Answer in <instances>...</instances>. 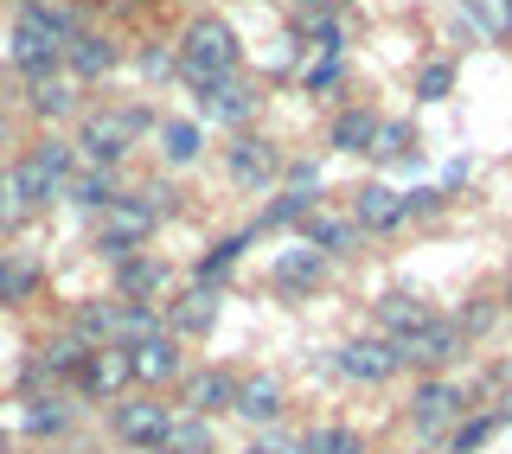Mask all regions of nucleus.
Wrapping results in <instances>:
<instances>
[{
    "label": "nucleus",
    "mask_w": 512,
    "mask_h": 454,
    "mask_svg": "<svg viewBox=\"0 0 512 454\" xmlns=\"http://www.w3.org/2000/svg\"><path fill=\"white\" fill-rule=\"evenodd\" d=\"M378 122H384V116H372V109H340V116H333V128H327V148H340V154H372Z\"/></svg>",
    "instance_id": "30"
},
{
    "label": "nucleus",
    "mask_w": 512,
    "mask_h": 454,
    "mask_svg": "<svg viewBox=\"0 0 512 454\" xmlns=\"http://www.w3.org/2000/svg\"><path fill=\"white\" fill-rule=\"evenodd\" d=\"M20 7H45V0H20Z\"/></svg>",
    "instance_id": "51"
},
{
    "label": "nucleus",
    "mask_w": 512,
    "mask_h": 454,
    "mask_svg": "<svg viewBox=\"0 0 512 454\" xmlns=\"http://www.w3.org/2000/svg\"><path fill=\"white\" fill-rule=\"evenodd\" d=\"M429 314H436V307H429L423 295H410V288H384V295L372 301V327H378L384 339H410Z\"/></svg>",
    "instance_id": "22"
},
{
    "label": "nucleus",
    "mask_w": 512,
    "mask_h": 454,
    "mask_svg": "<svg viewBox=\"0 0 512 454\" xmlns=\"http://www.w3.org/2000/svg\"><path fill=\"white\" fill-rule=\"evenodd\" d=\"M224 173H231V186H244V192L276 186V180H282V154H276V141H269V135H250V128H237L231 148H224Z\"/></svg>",
    "instance_id": "6"
},
{
    "label": "nucleus",
    "mask_w": 512,
    "mask_h": 454,
    "mask_svg": "<svg viewBox=\"0 0 512 454\" xmlns=\"http://www.w3.org/2000/svg\"><path fill=\"white\" fill-rule=\"evenodd\" d=\"M0 148H13V122L7 116H0Z\"/></svg>",
    "instance_id": "46"
},
{
    "label": "nucleus",
    "mask_w": 512,
    "mask_h": 454,
    "mask_svg": "<svg viewBox=\"0 0 512 454\" xmlns=\"http://www.w3.org/2000/svg\"><path fill=\"white\" fill-rule=\"evenodd\" d=\"M282 410H288V384H282V371H244V378H237V403H231L237 423H250V429H276V423H282Z\"/></svg>",
    "instance_id": "10"
},
{
    "label": "nucleus",
    "mask_w": 512,
    "mask_h": 454,
    "mask_svg": "<svg viewBox=\"0 0 512 454\" xmlns=\"http://www.w3.org/2000/svg\"><path fill=\"white\" fill-rule=\"evenodd\" d=\"M506 307H512V288H506Z\"/></svg>",
    "instance_id": "52"
},
{
    "label": "nucleus",
    "mask_w": 512,
    "mask_h": 454,
    "mask_svg": "<svg viewBox=\"0 0 512 454\" xmlns=\"http://www.w3.org/2000/svg\"><path fill=\"white\" fill-rule=\"evenodd\" d=\"M77 391H84L90 403H122L128 384H135V365H128V346H90L84 371H77Z\"/></svg>",
    "instance_id": "12"
},
{
    "label": "nucleus",
    "mask_w": 512,
    "mask_h": 454,
    "mask_svg": "<svg viewBox=\"0 0 512 454\" xmlns=\"http://www.w3.org/2000/svg\"><path fill=\"white\" fill-rule=\"evenodd\" d=\"M493 435H500V416H493V410H468L455 429L442 435V454H480Z\"/></svg>",
    "instance_id": "34"
},
{
    "label": "nucleus",
    "mask_w": 512,
    "mask_h": 454,
    "mask_svg": "<svg viewBox=\"0 0 512 454\" xmlns=\"http://www.w3.org/2000/svg\"><path fill=\"white\" fill-rule=\"evenodd\" d=\"M154 231H160V212L148 205V192H122V199L96 218V256H103V263H122V256L148 250Z\"/></svg>",
    "instance_id": "3"
},
{
    "label": "nucleus",
    "mask_w": 512,
    "mask_h": 454,
    "mask_svg": "<svg viewBox=\"0 0 512 454\" xmlns=\"http://www.w3.org/2000/svg\"><path fill=\"white\" fill-rule=\"evenodd\" d=\"M77 416H84V403H71L64 391H32L26 410H20V429L32 442H58V435L77 429Z\"/></svg>",
    "instance_id": "17"
},
{
    "label": "nucleus",
    "mask_w": 512,
    "mask_h": 454,
    "mask_svg": "<svg viewBox=\"0 0 512 454\" xmlns=\"http://www.w3.org/2000/svg\"><path fill=\"white\" fill-rule=\"evenodd\" d=\"M122 64V45L109 39V32H77L71 45H64V71L77 77V84H90V77H109Z\"/></svg>",
    "instance_id": "23"
},
{
    "label": "nucleus",
    "mask_w": 512,
    "mask_h": 454,
    "mask_svg": "<svg viewBox=\"0 0 512 454\" xmlns=\"http://www.w3.org/2000/svg\"><path fill=\"white\" fill-rule=\"evenodd\" d=\"M0 454H13V435L7 429H0Z\"/></svg>",
    "instance_id": "48"
},
{
    "label": "nucleus",
    "mask_w": 512,
    "mask_h": 454,
    "mask_svg": "<svg viewBox=\"0 0 512 454\" xmlns=\"http://www.w3.org/2000/svg\"><path fill=\"white\" fill-rule=\"evenodd\" d=\"M404 205H410V218H436L448 205V186H416V192H404Z\"/></svg>",
    "instance_id": "41"
},
{
    "label": "nucleus",
    "mask_w": 512,
    "mask_h": 454,
    "mask_svg": "<svg viewBox=\"0 0 512 454\" xmlns=\"http://www.w3.org/2000/svg\"><path fill=\"white\" fill-rule=\"evenodd\" d=\"M416 454H442V448H436V442H423V448H416Z\"/></svg>",
    "instance_id": "49"
},
{
    "label": "nucleus",
    "mask_w": 512,
    "mask_h": 454,
    "mask_svg": "<svg viewBox=\"0 0 512 454\" xmlns=\"http://www.w3.org/2000/svg\"><path fill=\"white\" fill-rule=\"evenodd\" d=\"M244 250H250V231H231V237H218L212 250L199 256V263H192V282L199 288H224L237 275V263H244Z\"/></svg>",
    "instance_id": "27"
},
{
    "label": "nucleus",
    "mask_w": 512,
    "mask_h": 454,
    "mask_svg": "<svg viewBox=\"0 0 512 454\" xmlns=\"http://www.w3.org/2000/svg\"><path fill=\"white\" fill-rule=\"evenodd\" d=\"M301 448L308 454H365V435L346 429V423H320V429L301 435Z\"/></svg>",
    "instance_id": "35"
},
{
    "label": "nucleus",
    "mask_w": 512,
    "mask_h": 454,
    "mask_svg": "<svg viewBox=\"0 0 512 454\" xmlns=\"http://www.w3.org/2000/svg\"><path fill=\"white\" fill-rule=\"evenodd\" d=\"M199 109H205L212 122H224V128L237 135L244 122H256V109H263V96H256V84H244L237 71H224V77H212V84L199 90Z\"/></svg>",
    "instance_id": "16"
},
{
    "label": "nucleus",
    "mask_w": 512,
    "mask_h": 454,
    "mask_svg": "<svg viewBox=\"0 0 512 454\" xmlns=\"http://www.w3.org/2000/svg\"><path fill=\"white\" fill-rule=\"evenodd\" d=\"M58 454H71V448H58Z\"/></svg>",
    "instance_id": "53"
},
{
    "label": "nucleus",
    "mask_w": 512,
    "mask_h": 454,
    "mask_svg": "<svg viewBox=\"0 0 512 454\" xmlns=\"http://www.w3.org/2000/svg\"><path fill=\"white\" fill-rule=\"evenodd\" d=\"M231 403H237V371L231 365L186 371V410L192 416H231Z\"/></svg>",
    "instance_id": "19"
},
{
    "label": "nucleus",
    "mask_w": 512,
    "mask_h": 454,
    "mask_svg": "<svg viewBox=\"0 0 512 454\" xmlns=\"http://www.w3.org/2000/svg\"><path fill=\"white\" fill-rule=\"evenodd\" d=\"M314 212H320V192H282V199H269L263 212H256L250 237H263V231H301Z\"/></svg>",
    "instance_id": "28"
},
{
    "label": "nucleus",
    "mask_w": 512,
    "mask_h": 454,
    "mask_svg": "<svg viewBox=\"0 0 512 454\" xmlns=\"http://www.w3.org/2000/svg\"><path fill=\"white\" fill-rule=\"evenodd\" d=\"M218 448V429H212V416H192V410H180L167 423V448L160 454H212Z\"/></svg>",
    "instance_id": "32"
},
{
    "label": "nucleus",
    "mask_w": 512,
    "mask_h": 454,
    "mask_svg": "<svg viewBox=\"0 0 512 454\" xmlns=\"http://www.w3.org/2000/svg\"><path fill=\"white\" fill-rule=\"evenodd\" d=\"M77 109H84V84H77L71 71H45V77H26V116L32 122H45V128H58V122H71Z\"/></svg>",
    "instance_id": "11"
},
{
    "label": "nucleus",
    "mask_w": 512,
    "mask_h": 454,
    "mask_svg": "<svg viewBox=\"0 0 512 454\" xmlns=\"http://www.w3.org/2000/svg\"><path fill=\"white\" fill-rule=\"evenodd\" d=\"M237 71V26L218 20V13H199V20H186L180 32V84L199 96L212 77Z\"/></svg>",
    "instance_id": "2"
},
{
    "label": "nucleus",
    "mask_w": 512,
    "mask_h": 454,
    "mask_svg": "<svg viewBox=\"0 0 512 454\" xmlns=\"http://www.w3.org/2000/svg\"><path fill=\"white\" fill-rule=\"evenodd\" d=\"M333 275V256H320L314 243H282L276 263H269V282L282 288V295H320Z\"/></svg>",
    "instance_id": "14"
},
{
    "label": "nucleus",
    "mask_w": 512,
    "mask_h": 454,
    "mask_svg": "<svg viewBox=\"0 0 512 454\" xmlns=\"http://www.w3.org/2000/svg\"><path fill=\"white\" fill-rule=\"evenodd\" d=\"M506 26H512V20H506Z\"/></svg>",
    "instance_id": "54"
},
{
    "label": "nucleus",
    "mask_w": 512,
    "mask_h": 454,
    "mask_svg": "<svg viewBox=\"0 0 512 454\" xmlns=\"http://www.w3.org/2000/svg\"><path fill=\"white\" fill-rule=\"evenodd\" d=\"M500 314H506V307L493 301V295H474V301L455 314V327H461V339H480V333H493V320H500Z\"/></svg>",
    "instance_id": "39"
},
{
    "label": "nucleus",
    "mask_w": 512,
    "mask_h": 454,
    "mask_svg": "<svg viewBox=\"0 0 512 454\" xmlns=\"http://www.w3.org/2000/svg\"><path fill=\"white\" fill-rule=\"evenodd\" d=\"M288 192H320V167H314V160H295V167H288Z\"/></svg>",
    "instance_id": "43"
},
{
    "label": "nucleus",
    "mask_w": 512,
    "mask_h": 454,
    "mask_svg": "<svg viewBox=\"0 0 512 454\" xmlns=\"http://www.w3.org/2000/svg\"><path fill=\"white\" fill-rule=\"evenodd\" d=\"M493 416H500V429L512 423V391H506V403H500V410H493Z\"/></svg>",
    "instance_id": "45"
},
{
    "label": "nucleus",
    "mask_w": 512,
    "mask_h": 454,
    "mask_svg": "<svg viewBox=\"0 0 512 454\" xmlns=\"http://www.w3.org/2000/svg\"><path fill=\"white\" fill-rule=\"evenodd\" d=\"M468 410H474V391H461V384H448V378H423L416 397H410V429L423 435V442H442Z\"/></svg>",
    "instance_id": "5"
},
{
    "label": "nucleus",
    "mask_w": 512,
    "mask_h": 454,
    "mask_svg": "<svg viewBox=\"0 0 512 454\" xmlns=\"http://www.w3.org/2000/svg\"><path fill=\"white\" fill-rule=\"evenodd\" d=\"M128 365H135V384H148V391H160V384L186 378V339L173 333H148L128 346Z\"/></svg>",
    "instance_id": "15"
},
{
    "label": "nucleus",
    "mask_w": 512,
    "mask_h": 454,
    "mask_svg": "<svg viewBox=\"0 0 512 454\" xmlns=\"http://www.w3.org/2000/svg\"><path fill=\"white\" fill-rule=\"evenodd\" d=\"M352 224H359L365 237H391V231H404V224H410L404 192H397L391 180H365L359 192H352Z\"/></svg>",
    "instance_id": "13"
},
{
    "label": "nucleus",
    "mask_w": 512,
    "mask_h": 454,
    "mask_svg": "<svg viewBox=\"0 0 512 454\" xmlns=\"http://www.w3.org/2000/svg\"><path fill=\"white\" fill-rule=\"evenodd\" d=\"M45 288V263L32 250H0V307H26Z\"/></svg>",
    "instance_id": "25"
},
{
    "label": "nucleus",
    "mask_w": 512,
    "mask_h": 454,
    "mask_svg": "<svg viewBox=\"0 0 512 454\" xmlns=\"http://www.w3.org/2000/svg\"><path fill=\"white\" fill-rule=\"evenodd\" d=\"M218 314H224V288L186 282V295L167 307V333H173V339H205V333L218 327Z\"/></svg>",
    "instance_id": "18"
},
{
    "label": "nucleus",
    "mask_w": 512,
    "mask_h": 454,
    "mask_svg": "<svg viewBox=\"0 0 512 454\" xmlns=\"http://www.w3.org/2000/svg\"><path fill=\"white\" fill-rule=\"evenodd\" d=\"M327 371H340V378H352V384H391L397 371H404V346L384 339V333H359V339H346V346L327 359Z\"/></svg>",
    "instance_id": "4"
},
{
    "label": "nucleus",
    "mask_w": 512,
    "mask_h": 454,
    "mask_svg": "<svg viewBox=\"0 0 512 454\" xmlns=\"http://www.w3.org/2000/svg\"><path fill=\"white\" fill-rule=\"evenodd\" d=\"M301 7H327V13H340V7H346V0H301Z\"/></svg>",
    "instance_id": "44"
},
{
    "label": "nucleus",
    "mask_w": 512,
    "mask_h": 454,
    "mask_svg": "<svg viewBox=\"0 0 512 454\" xmlns=\"http://www.w3.org/2000/svg\"><path fill=\"white\" fill-rule=\"evenodd\" d=\"M84 359H90V346H84V339H77L71 327H64V333H52V339H45V346L26 359L20 384H26V391H52V384L77 378V371H84Z\"/></svg>",
    "instance_id": "9"
},
{
    "label": "nucleus",
    "mask_w": 512,
    "mask_h": 454,
    "mask_svg": "<svg viewBox=\"0 0 512 454\" xmlns=\"http://www.w3.org/2000/svg\"><path fill=\"white\" fill-rule=\"evenodd\" d=\"M71 333L84 339V346H116V295H96L71 314Z\"/></svg>",
    "instance_id": "31"
},
{
    "label": "nucleus",
    "mask_w": 512,
    "mask_h": 454,
    "mask_svg": "<svg viewBox=\"0 0 512 454\" xmlns=\"http://www.w3.org/2000/svg\"><path fill=\"white\" fill-rule=\"evenodd\" d=\"M154 109H141V103H109V109H90L84 122H77V160L84 167H122L128 154H135V141L141 135H154Z\"/></svg>",
    "instance_id": "1"
},
{
    "label": "nucleus",
    "mask_w": 512,
    "mask_h": 454,
    "mask_svg": "<svg viewBox=\"0 0 512 454\" xmlns=\"http://www.w3.org/2000/svg\"><path fill=\"white\" fill-rule=\"evenodd\" d=\"M128 454H160V448H128Z\"/></svg>",
    "instance_id": "50"
},
{
    "label": "nucleus",
    "mask_w": 512,
    "mask_h": 454,
    "mask_svg": "<svg viewBox=\"0 0 512 454\" xmlns=\"http://www.w3.org/2000/svg\"><path fill=\"white\" fill-rule=\"evenodd\" d=\"M141 192H148V205H154L160 218H173V212H180V192H173V180H154V186H141Z\"/></svg>",
    "instance_id": "42"
},
{
    "label": "nucleus",
    "mask_w": 512,
    "mask_h": 454,
    "mask_svg": "<svg viewBox=\"0 0 512 454\" xmlns=\"http://www.w3.org/2000/svg\"><path fill=\"white\" fill-rule=\"evenodd\" d=\"M448 90H455V58H429L416 71V103H442Z\"/></svg>",
    "instance_id": "37"
},
{
    "label": "nucleus",
    "mask_w": 512,
    "mask_h": 454,
    "mask_svg": "<svg viewBox=\"0 0 512 454\" xmlns=\"http://www.w3.org/2000/svg\"><path fill=\"white\" fill-rule=\"evenodd\" d=\"M109 269H116V295L122 301H160L173 288V269L160 263V256H148V250L122 256V263H109Z\"/></svg>",
    "instance_id": "20"
},
{
    "label": "nucleus",
    "mask_w": 512,
    "mask_h": 454,
    "mask_svg": "<svg viewBox=\"0 0 512 454\" xmlns=\"http://www.w3.org/2000/svg\"><path fill=\"white\" fill-rule=\"evenodd\" d=\"M26 160H32V173H39L45 186H58V192L71 186L77 167H84V160H77V141H64V135H39V141L26 148Z\"/></svg>",
    "instance_id": "26"
},
{
    "label": "nucleus",
    "mask_w": 512,
    "mask_h": 454,
    "mask_svg": "<svg viewBox=\"0 0 512 454\" xmlns=\"http://www.w3.org/2000/svg\"><path fill=\"white\" fill-rule=\"evenodd\" d=\"M141 77H180V45H148V52H141Z\"/></svg>",
    "instance_id": "40"
},
{
    "label": "nucleus",
    "mask_w": 512,
    "mask_h": 454,
    "mask_svg": "<svg viewBox=\"0 0 512 454\" xmlns=\"http://www.w3.org/2000/svg\"><path fill=\"white\" fill-rule=\"evenodd\" d=\"M359 224H352V212H327V205H320V212L301 224V243H314L320 256H333V263H340V256H352L359 250Z\"/></svg>",
    "instance_id": "24"
},
{
    "label": "nucleus",
    "mask_w": 512,
    "mask_h": 454,
    "mask_svg": "<svg viewBox=\"0 0 512 454\" xmlns=\"http://www.w3.org/2000/svg\"><path fill=\"white\" fill-rule=\"evenodd\" d=\"M154 141H160V160H167V167H199V160H205V128L186 122V116L160 122Z\"/></svg>",
    "instance_id": "29"
},
{
    "label": "nucleus",
    "mask_w": 512,
    "mask_h": 454,
    "mask_svg": "<svg viewBox=\"0 0 512 454\" xmlns=\"http://www.w3.org/2000/svg\"><path fill=\"white\" fill-rule=\"evenodd\" d=\"M116 199H122V173L116 167H77L71 186H64V205L84 212V218H103Z\"/></svg>",
    "instance_id": "21"
},
{
    "label": "nucleus",
    "mask_w": 512,
    "mask_h": 454,
    "mask_svg": "<svg viewBox=\"0 0 512 454\" xmlns=\"http://www.w3.org/2000/svg\"><path fill=\"white\" fill-rule=\"evenodd\" d=\"M416 128L410 122H378V141H372V160H384V167H391V160H416Z\"/></svg>",
    "instance_id": "36"
},
{
    "label": "nucleus",
    "mask_w": 512,
    "mask_h": 454,
    "mask_svg": "<svg viewBox=\"0 0 512 454\" xmlns=\"http://www.w3.org/2000/svg\"><path fill=\"white\" fill-rule=\"evenodd\" d=\"M237 454H276V448H269V442H256V448H237Z\"/></svg>",
    "instance_id": "47"
},
{
    "label": "nucleus",
    "mask_w": 512,
    "mask_h": 454,
    "mask_svg": "<svg viewBox=\"0 0 512 454\" xmlns=\"http://www.w3.org/2000/svg\"><path fill=\"white\" fill-rule=\"evenodd\" d=\"M397 346H404V371H429V378H436L442 365H455L461 352H468V339H461V327H455V320L429 314L423 327H416L410 339H397Z\"/></svg>",
    "instance_id": "8"
},
{
    "label": "nucleus",
    "mask_w": 512,
    "mask_h": 454,
    "mask_svg": "<svg viewBox=\"0 0 512 454\" xmlns=\"http://www.w3.org/2000/svg\"><path fill=\"white\" fill-rule=\"evenodd\" d=\"M167 423H173V410L154 403V397L109 403V435H116L122 448H167Z\"/></svg>",
    "instance_id": "7"
},
{
    "label": "nucleus",
    "mask_w": 512,
    "mask_h": 454,
    "mask_svg": "<svg viewBox=\"0 0 512 454\" xmlns=\"http://www.w3.org/2000/svg\"><path fill=\"white\" fill-rule=\"evenodd\" d=\"M340 77H346V52H320V64L301 71V90H308V96H327V90H340Z\"/></svg>",
    "instance_id": "38"
},
{
    "label": "nucleus",
    "mask_w": 512,
    "mask_h": 454,
    "mask_svg": "<svg viewBox=\"0 0 512 454\" xmlns=\"http://www.w3.org/2000/svg\"><path fill=\"white\" fill-rule=\"evenodd\" d=\"M148 333H167V314H160L154 301H122L116 295V346H135V339Z\"/></svg>",
    "instance_id": "33"
}]
</instances>
